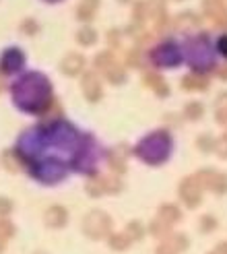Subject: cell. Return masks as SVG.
<instances>
[{
    "instance_id": "obj_1",
    "label": "cell",
    "mask_w": 227,
    "mask_h": 254,
    "mask_svg": "<svg viewBox=\"0 0 227 254\" xmlns=\"http://www.w3.org/2000/svg\"><path fill=\"white\" fill-rule=\"evenodd\" d=\"M110 227H112V221L102 211H91L85 217V232L93 238H104L110 232Z\"/></svg>"
},
{
    "instance_id": "obj_2",
    "label": "cell",
    "mask_w": 227,
    "mask_h": 254,
    "mask_svg": "<svg viewBox=\"0 0 227 254\" xmlns=\"http://www.w3.org/2000/svg\"><path fill=\"white\" fill-rule=\"evenodd\" d=\"M83 93L89 101H97L102 97V85H99V81L93 72H87L83 77Z\"/></svg>"
},
{
    "instance_id": "obj_3",
    "label": "cell",
    "mask_w": 227,
    "mask_h": 254,
    "mask_svg": "<svg viewBox=\"0 0 227 254\" xmlns=\"http://www.w3.org/2000/svg\"><path fill=\"white\" fill-rule=\"evenodd\" d=\"M83 64H85V58L81 54H68L64 60L60 62V68H62V72H66V74H79Z\"/></svg>"
},
{
    "instance_id": "obj_4",
    "label": "cell",
    "mask_w": 227,
    "mask_h": 254,
    "mask_svg": "<svg viewBox=\"0 0 227 254\" xmlns=\"http://www.w3.org/2000/svg\"><path fill=\"white\" fill-rule=\"evenodd\" d=\"M46 223L50 227H60V225H64L66 223V209L64 207H52V209H48L46 211Z\"/></svg>"
},
{
    "instance_id": "obj_5",
    "label": "cell",
    "mask_w": 227,
    "mask_h": 254,
    "mask_svg": "<svg viewBox=\"0 0 227 254\" xmlns=\"http://www.w3.org/2000/svg\"><path fill=\"white\" fill-rule=\"evenodd\" d=\"M182 198L188 202V205H196L198 202V184L194 178H188V180L182 184Z\"/></svg>"
},
{
    "instance_id": "obj_6",
    "label": "cell",
    "mask_w": 227,
    "mask_h": 254,
    "mask_svg": "<svg viewBox=\"0 0 227 254\" xmlns=\"http://www.w3.org/2000/svg\"><path fill=\"white\" fill-rule=\"evenodd\" d=\"M198 17L194 15L192 10H184L182 15H178V19H175V29H182V31H188V29H194L198 27Z\"/></svg>"
},
{
    "instance_id": "obj_7",
    "label": "cell",
    "mask_w": 227,
    "mask_h": 254,
    "mask_svg": "<svg viewBox=\"0 0 227 254\" xmlns=\"http://www.w3.org/2000/svg\"><path fill=\"white\" fill-rule=\"evenodd\" d=\"M97 6H99V0H81V4L77 6V17L83 21L93 19Z\"/></svg>"
},
{
    "instance_id": "obj_8",
    "label": "cell",
    "mask_w": 227,
    "mask_h": 254,
    "mask_svg": "<svg viewBox=\"0 0 227 254\" xmlns=\"http://www.w3.org/2000/svg\"><path fill=\"white\" fill-rule=\"evenodd\" d=\"M95 40H97V33H95V29H91V27H85V29H81V31L77 33V42H79L81 46H91Z\"/></svg>"
},
{
    "instance_id": "obj_9",
    "label": "cell",
    "mask_w": 227,
    "mask_h": 254,
    "mask_svg": "<svg viewBox=\"0 0 227 254\" xmlns=\"http://www.w3.org/2000/svg\"><path fill=\"white\" fill-rule=\"evenodd\" d=\"M145 83H147L149 87H153L159 95H166V93H168L166 83H163L159 77H155V74H147V77H145Z\"/></svg>"
},
{
    "instance_id": "obj_10",
    "label": "cell",
    "mask_w": 227,
    "mask_h": 254,
    "mask_svg": "<svg viewBox=\"0 0 227 254\" xmlns=\"http://www.w3.org/2000/svg\"><path fill=\"white\" fill-rule=\"evenodd\" d=\"M217 120L221 122H227V93H223L219 99H217Z\"/></svg>"
},
{
    "instance_id": "obj_11",
    "label": "cell",
    "mask_w": 227,
    "mask_h": 254,
    "mask_svg": "<svg viewBox=\"0 0 227 254\" xmlns=\"http://www.w3.org/2000/svg\"><path fill=\"white\" fill-rule=\"evenodd\" d=\"M184 87L186 89H203V87H207V81L200 79V77H186L184 79Z\"/></svg>"
},
{
    "instance_id": "obj_12",
    "label": "cell",
    "mask_w": 227,
    "mask_h": 254,
    "mask_svg": "<svg viewBox=\"0 0 227 254\" xmlns=\"http://www.w3.org/2000/svg\"><path fill=\"white\" fill-rule=\"evenodd\" d=\"M89 192L93 196H102V192H104V180H102V178H97V180L89 182Z\"/></svg>"
},
{
    "instance_id": "obj_13",
    "label": "cell",
    "mask_w": 227,
    "mask_h": 254,
    "mask_svg": "<svg viewBox=\"0 0 227 254\" xmlns=\"http://www.w3.org/2000/svg\"><path fill=\"white\" fill-rule=\"evenodd\" d=\"M4 159H6V161H4V166H6L8 172H17V170H19V163H15V159L10 161V153H8V151L4 153Z\"/></svg>"
},
{
    "instance_id": "obj_14",
    "label": "cell",
    "mask_w": 227,
    "mask_h": 254,
    "mask_svg": "<svg viewBox=\"0 0 227 254\" xmlns=\"http://www.w3.org/2000/svg\"><path fill=\"white\" fill-rule=\"evenodd\" d=\"M186 110H188V116H190V118H200V110H203V108H200L198 104H190Z\"/></svg>"
},
{
    "instance_id": "obj_15",
    "label": "cell",
    "mask_w": 227,
    "mask_h": 254,
    "mask_svg": "<svg viewBox=\"0 0 227 254\" xmlns=\"http://www.w3.org/2000/svg\"><path fill=\"white\" fill-rule=\"evenodd\" d=\"M0 232H2L4 236H8V234H12V225H8L6 221H0Z\"/></svg>"
},
{
    "instance_id": "obj_16",
    "label": "cell",
    "mask_w": 227,
    "mask_h": 254,
    "mask_svg": "<svg viewBox=\"0 0 227 254\" xmlns=\"http://www.w3.org/2000/svg\"><path fill=\"white\" fill-rule=\"evenodd\" d=\"M12 207H10V202L4 200V198H0V213H8Z\"/></svg>"
},
{
    "instance_id": "obj_17",
    "label": "cell",
    "mask_w": 227,
    "mask_h": 254,
    "mask_svg": "<svg viewBox=\"0 0 227 254\" xmlns=\"http://www.w3.org/2000/svg\"><path fill=\"white\" fill-rule=\"evenodd\" d=\"M221 50L227 54V35H225V37H221Z\"/></svg>"
},
{
    "instance_id": "obj_18",
    "label": "cell",
    "mask_w": 227,
    "mask_h": 254,
    "mask_svg": "<svg viewBox=\"0 0 227 254\" xmlns=\"http://www.w3.org/2000/svg\"><path fill=\"white\" fill-rule=\"evenodd\" d=\"M155 4V8H163V0H151Z\"/></svg>"
},
{
    "instance_id": "obj_19",
    "label": "cell",
    "mask_w": 227,
    "mask_h": 254,
    "mask_svg": "<svg viewBox=\"0 0 227 254\" xmlns=\"http://www.w3.org/2000/svg\"><path fill=\"white\" fill-rule=\"evenodd\" d=\"M2 248H4V238L0 236V252H2Z\"/></svg>"
},
{
    "instance_id": "obj_20",
    "label": "cell",
    "mask_w": 227,
    "mask_h": 254,
    "mask_svg": "<svg viewBox=\"0 0 227 254\" xmlns=\"http://www.w3.org/2000/svg\"><path fill=\"white\" fill-rule=\"evenodd\" d=\"M0 91H2V79H0Z\"/></svg>"
},
{
    "instance_id": "obj_21",
    "label": "cell",
    "mask_w": 227,
    "mask_h": 254,
    "mask_svg": "<svg viewBox=\"0 0 227 254\" xmlns=\"http://www.w3.org/2000/svg\"><path fill=\"white\" fill-rule=\"evenodd\" d=\"M122 2H126V0H122Z\"/></svg>"
}]
</instances>
